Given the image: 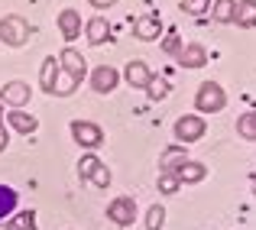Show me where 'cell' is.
Segmentation results:
<instances>
[{
    "label": "cell",
    "mask_w": 256,
    "mask_h": 230,
    "mask_svg": "<svg viewBox=\"0 0 256 230\" xmlns=\"http://www.w3.org/2000/svg\"><path fill=\"white\" fill-rule=\"evenodd\" d=\"M32 36V26L26 23L23 16H16V13H10V16L0 20V42L4 46H13V49H20V46H26Z\"/></svg>",
    "instance_id": "cell-1"
},
{
    "label": "cell",
    "mask_w": 256,
    "mask_h": 230,
    "mask_svg": "<svg viewBox=\"0 0 256 230\" xmlns=\"http://www.w3.org/2000/svg\"><path fill=\"white\" fill-rule=\"evenodd\" d=\"M58 68L68 75V94H72L84 81V75H88V58L78 49H72V46H68V49L58 52Z\"/></svg>",
    "instance_id": "cell-2"
},
{
    "label": "cell",
    "mask_w": 256,
    "mask_h": 230,
    "mask_svg": "<svg viewBox=\"0 0 256 230\" xmlns=\"http://www.w3.org/2000/svg\"><path fill=\"white\" fill-rule=\"evenodd\" d=\"M194 107H198L201 114H220L227 107V91L218 84V81H204V84H198Z\"/></svg>",
    "instance_id": "cell-3"
},
{
    "label": "cell",
    "mask_w": 256,
    "mask_h": 230,
    "mask_svg": "<svg viewBox=\"0 0 256 230\" xmlns=\"http://www.w3.org/2000/svg\"><path fill=\"white\" fill-rule=\"evenodd\" d=\"M72 140L78 146H84V150H98L104 143V130L98 124H91V120H72Z\"/></svg>",
    "instance_id": "cell-4"
},
{
    "label": "cell",
    "mask_w": 256,
    "mask_h": 230,
    "mask_svg": "<svg viewBox=\"0 0 256 230\" xmlns=\"http://www.w3.org/2000/svg\"><path fill=\"white\" fill-rule=\"evenodd\" d=\"M208 130L204 117H198V114H185V117L175 120V140H182V143H194V140H201Z\"/></svg>",
    "instance_id": "cell-5"
},
{
    "label": "cell",
    "mask_w": 256,
    "mask_h": 230,
    "mask_svg": "<svg viewBox=\"0 0 256 230\" xmlns=\"http://www.w3.org/2000/svg\"><path fill=\"white\" fill-rule=\"evenodd\" d=\"M107 218H110L117 227H133V220H136V201H133L130 194L114 198L110 204H107Z\"/></svg>",
    "instance_id": "cell-6"
},
{
    "label": "cell",
    "mask_w": 256,
    "mask_h": 230,
    "mask_svg": "<svg viewBox=\"0 0 256 230\" xmlns=\"http://www.w3.org/2000/svg\"><path fill=\"white\" fill-rule=\"evenodd\" d=\"M30 98H32V88L26 81H6L0 88V104L13 107V110H23V104H30Z\"/></svg>",
    "instance_id": "cell-7"
},
{
    "label": "cell",
    "mask_w": 256,
    "mask_h": 230,
    "mask_svg": "<svg viewBox=\"0 0 256 230\" xmlns=\"http://www.w3.org/2000/svg\"><path fill=\"white\" fill-rule=\"evenodd\" d=\"M117 84H120V72L114 68V65H98V68L91 72V88L98 94H110Z\"/></svg>",
    "instance_id": "cell-8"
},
{
    "label": "cell",
    "mask_w": 256,
    "mask_h": 230,
    "mask_svg": "<svg viewBox=\"0 0 256 230\" xmlns=\"http://www.w3.org/2000/svg\"><path fill=\"white\" fill-rule=\"evenodd\" d=\"M58 75H62V68H58V56L42 58V68H39V84H42L46 94H58Z\"/></svg>",
    "instance_id": "cell-9"
},
{
    "label": "cell",
    "mask_w": 256,
    "mask_h": 230,
    "mask_svg": "<svg viewBox=\"0 0 256 230\" xmlns=\"http://www.w3.org/2000/svg\"><path fill=\"white\" fill-rule=\"evenodd\" d=\"M175 178H178L182 185H198V182L208 178V166H204V162H198V159H185V162H182V168L175 172Z\"/></svg>",
    "instance_id": "cell-10"
},
{
    "label": "cell",
    "mask_w": 256,
    "mask_h": 230,
    "mask_svg": "<svg viewBox=\"0 0 256 230\" xmlns=\"http://www.w3.org/2000/svg\"><path fill=\"white\" fill-rule=\"evenodd\" d=\"M178 65L182 68H201V65H208V49L198 42H188L178 49Z\"/></svg>",
    "instance_id": "cell-11"
},
{
    "label": "cell",
    "mask_w": 256,
    "mask_h": 230,
    "mask_svg": "<svg viewBox=\"0 0 256 230\" xmlns=\"http://www.w3.org/2000/svg\"><path fill=\"white\" fill-rule=\"evenodd\" d=\"M185 159H188L185 146H169V150H162V156H159V175H175Z\"/></svg>",
    "instance_id": "cell-12"
},
{
    "label": "cell",
    "mask_w": 256,
    "mask_h": 230,
    "mask_svg": "<svg viewBox=\"0 0 256 230\" xmlns=\"http://www.w3.org/2000/svg\"><path fill=\"white\" fill-rule=\"evenodd\" d=\"M133 36L143 39V42H152V39L162 36V23H159V16H140L136 23H133Z\"/></svg>",
    "instance_id": "cell-13"
},
{
    "label": "cell",
    "mask_w": 256,
    "mask_h": 230,
    "mask_svg": "<svg viewBox=\"0 0 256 230\" xmlns=\"http://www.w3.org/2000/svg\"><path fill=\"white\" fill-rule=\"evenodd\" d=\"M124 78H126V84H130V88H146V84H150V78H152V72H150V65H146V62L133 58V62H126Z\"/></svg>",
    "instance_id": "cell-14"
},
{
    "label": "cell",
    "mask_w": 256,
    "mask_h": 230,
    "mask_svg": "<svg viewBox=\"0 0 256 230\" xmlns=\"http://www.w3.org/2000/svg\"><path fill=\"white\" fill-rule=\"evenodd\" d=\"M6 124H10V130L26 133V136L39 130V120L32 117V114H26V110H10V114H6Z\"/></svg>",
    "instance_id": "cell-15"
},
{
    "label": "cell",
    "mask_w": 256,
    "mask_h": 230,
    "mask_svg": "<svg viewBox=\"0 0 256 230\" xmlns=\"http://www.w3.org/2000/svg\"><path fill=\"white\" fill-rule=\"evenodd\" d=\"M58 30H62V36L68 39V42L82 36V16H78V10H62L58 13Z\"/></svg>",
    "instance_id": "cell-16"
},
{
    "label": "cell",
    "mask_w": 256,
    "mask_h": 230,
    "mask_svg": "<svg viewBox=\"0 0 256 230\" xmlns=\"http://www.w3.org/2000/svg\"><path fill=\"white\" fill-rule=\"evenodd\" d=\"M84 36H88V42H91V46H100V42H107V39H110V26H107V20H104V16H94V20H88V26H84Z\"/></svg>",
    "instance_id": "cell-17"
},
{
    "label": "cell",
    "mask_w": 256,
    "mask_h": 230,
    "mask_svg": "<svg viewBox=\"0 0 256 230\" xmlns=\"http://www.w3.org/2000/svg\"><path fill=\"white\" fill-rule=\"evenodd\" d=\"M234 23H237L240 30H253V26H256V0H237Z\"/></svg>",
    "instance_id": "cell-18"
},
{
    "label": "cell",
    "mask_w": 256,
    "mask_h": 230,
    "mask_svg": "<svg viewBox=\"0 0 256 230\" xmlns=\"http://www.w3.org/2000/svg\"><path fill=\"white\" fill-rule=\"evenodd\" d=\"M16 204H20V192H13L10 185H0V220L13 218V214H16Z\"/></svg>",
    "instance_id": "cell-19"
},
{
    "label": "cell",
    "mask_w": 256,
    "mask_h": 230,
    "mask_svg": "<svg viewBox=\"0 0 256 230\" xmlns=\"http://www.w3.org/2000/svg\"><path fill=\"white\" fill-rule=\"evenodd\" d=\"M234 13H237V0H214L211 4V16L218 23H234Z\"/></svg>",
    "instance_id": "cell-20"
},
{
    "label": "cell",
    "mask_w": 256,
    "mask_h": 230,
    "mask_svg": "<svg viewBox=\"0 0 256 230\" xmlns=\"http://www.w3.org/2000/svg\"><path fill=\"white\" fill-rule=\"evenodd\" d=\"M6 230H36V214L32 211H16L6 218Z\"/></svg>",
    "instance_id": "cell-21"
},
{
    "label": "cell",
    "mask_w": 256,
    "mask_h": 230,
    "mask_svg": "<svg viewBox=\"0 0 256 230\" xmlns=\"http://www.w3.org/2000/svg\"><path fill=\"white\" fill-rule=\"evenodd\" d=\"M237 133H240L244 140H256V110L244 114V117L237 120Z\"/></svg>",
    "instance_id": "cell-22"
},
{
    "label": "cell",
    "mask_w": 256,
    "mask_h": 230,
    "mask_svg": "<svg viewBox=\"0 0 256 230\" xmlns=\"http://www.w3.org/2000/svg\"><path fill=\"white\" fill-rule=\"evenodd\" d=\"M166 227V208L162 204H152L146 211V230H162Z\"/></svg>",
    "instance_id": "cell-23"
},
{
    "label": "cell",
    "mask_w": 256,
    "mask_h": 230,
    "mask_svg": "<svg viewBox=\"0 0 256 230\" xmlns=\"http://www.w3.org/2000/svg\"><path fill=\"white\" fill-rule=\"evenodd\" d=\"M100 166V159L94 152H88V156H82L78 159V175H82V182H91V175H94V168Z\"/></svg>",
    "instance_id": "cell-24"
},
{
    "label": "cell",
    "mask_w": 256,
    "mask_h": 230,
    "mask_svg": "<svg viewBox=\"0 0 256 230\" xmlns=\"http://www.w3.org/2000/svg\"><path fill=\"white\" fill-rule=\"evenodd\" d=\"M146 94H150L152 100H166V98H169V84H166L162 78H150V84H146Z\"/></svg>",
    "instance_id": "cell-25"
},
{
    "label": "cell",
    "mask_w": 256,
    "mask_h": 230,
    "mask_svg": "<svg viewBox=\"0 0 256 230\" xmlns=\"http://www.w3.org/2000/svg\"><path fill=\"white\" fill-rule=\"evenodd\" d=\"M182 10L192 13V16H201V13L211 10V0H182Z\"/></svg>",
    "instance_id": "cell-26"
},
{
    "label": "cell",
    "mask_w": 256,
    "mask_h": 230,
    "mask_svg": "<svg viewBox=\"0 0 256 230\" xmlns=\"http://www.w3.org/2000/svg\"><path fill=\"white\" fill-rule=\"evenodd\" d=\"M182 188V182L175 178V175H159V192L162 194H175Z\"/></svg>",
    "instance_id": "cell-27"
},
{
    "label": "cell",
    "mask_w": 256,
    "mask_h": 230,
    "mask_svg": "<svg viewBox=\"0 0 256 230\" xmlns=\"http://www.w3.org/2000/svg\"><path fill=\"white\" fill-rule=\"evenodd\" d=\"M91 182H94V185H98V188H107V185H110V172H107V166H104V162H100V166L94 168Z\"/></svg>",
    "instance_id": "cell-28"
},
{
    "label": "cell",
    "mask_w": 256,
    "mask_h": 230,
    "mask_svg": "<svg viewBox=\"0 0 256 230\" xmlns=\"http://www.w3.org/2000/svg\"><path fill=\"white\" fill-rule=\"evenodd\" d=\"M88 4H91L94 10H110V6L117 4V0H88Z\"/></svg>",
    "instance_id": "cell-29"
},
{
    "label": "cell",
    "mask_w": 256,
    "mask_h": 230,
    "mask_svg": "<svg viewBox=\"0 0 256 230\" xmlns=\"http://www.w3.org/2000/svg\"><path fill=\"white\" fill-rule=\"evenodd\" d=\"M6 146H10V130H6V126L0 124V152H4Z\"/></svg>",
    "instance_id": "cell-30"
},
{
    "label": "cell",
    "mask_w": 256,
    "mask_h": 230,
    "mask_svg": "<svg viewBox=\"0 0 256 230\" xmlns=\"http://www.w3.org/2000/svg\"><path fill=\"white\" fill-rule=\"evenodd\" d=\"M178 49H182V42H178L175 36H169V39H166V52H175V56H178Z\"/></svg>",
    "instance_id": "cell-31"
},
{
    "label": "cell",
    "mask_w": 256,
    "mask_h": 230,
    "mask_svg": "<svg viewBox=\"0 0 256 230\" xmlns=\"http://www.w3.org/2000/svg\"><path fill=\"white\" fill-rule=\"evenodd\" d=\"M0 124H4V104H0Z\"/></svg>",
    "instance_id": "cell-32"
},
{
    "label": "cell",
    "mask_w": 256,
    "mask_h": 230,
    "mask_svg": "<svg viewBox=\"0 0 256 230\" xmlns=\"http://www.w3.org/2000/svg\"><path fill=\"white\" fill-rule=\"evenodd\" d=\"M0 230H6V224H0Z\"/></svg>",
    "instance_id": "cell-33"
},
{
    "label": "cell",
    "mask_w": 256,
    "mask_h": 230,
    "mask_svg": "<svg viewBox=\"0 0 256 230\" xmlns=\"http://www.w3.org/2000/svg\"><path fill=\"white\" fill-rule=\"evenodd\" d=\"M253 188H256V182H253Z\"/></svg>",
    "instance_id": "cell-34"
}]
</instances>
